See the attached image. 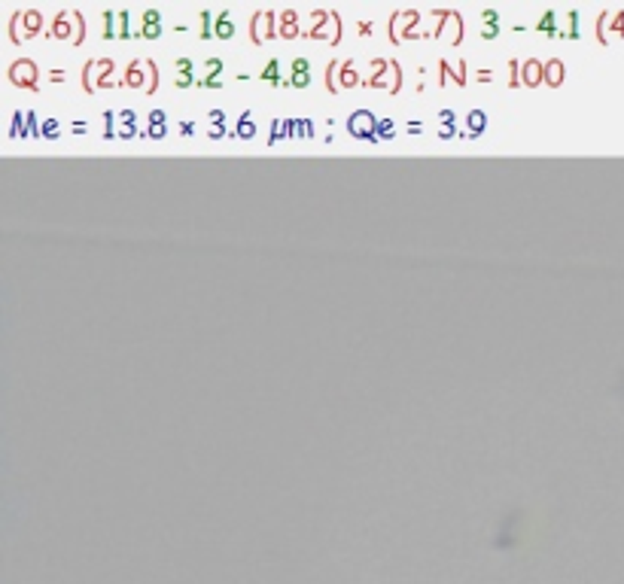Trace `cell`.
Returning a JSON list of instances; mask_svg holds the SVG:
<instances>
[{
    "label": "cell",
    "instance_id": "obj_4",
    "mask_svg": "<svg viewBox=\"0 0 624 584\" xmlns=\"http://www.w3.org/2000/svg\"><path fill=\"white\" fill-rule=\"evenodd\" d=\"M213 37H220V40H232L234 37V22H232V13H222L213 18Z\"/></svg>",
    "mask_w": 624,
    "mask_h": 584
},
{
    "label": "cell",
    "instance_id": "obj_14",
    "mask_svg": "<svg viewBox=\"0 0 624 584\" xmlns=\"http://www.w3.org/2000/svg\"><path fill=\"white\" fill-rule=\"evenodd\" d=\"M524 70H527V83H539L542 79V64H536V61H530Z\"/></svg>",
    "mask_w": 624,
    "mask_h": 584
},
{
    "label": "cell",
    "instance_id": "obj_3",
    "mask_svg": "<svg viewBox=\"0 0 624 584\" xmlns=\"http://www.w3.org/2000/svg\"><path fill=\"white\" fill-rule=\"evenodd\" d=\"M140 34L147 37V40L161 37V13H159V9H147V13H143V18H140Z\"/></svg>",
    "mask_w": 624,
    "mask_h": 584
},
{
    "label": "cell",
    "instance_id": "obj_13",
    "mask_svg": "<svg viewBox=\"0 0 624 584\" xmlns=\"http://www.w3.org/2000/svg\"><path fill=\"white\" fill-rule=\"evenodd\" d=\"M454 119H457V116H454L451 110H445V113H442V134H445V137H451V134H454Z\"/></svg>",
    "mask_w": 624,
    "mask_h": 584
},
{
    "label": "cell",
    "instance_id": "obj_19",
    "mask_svg": "<svg viewBox=\"0 0 624 584\" xmlns=\"http://www.w3.org/2000/svg\"><path fill=\"white\" fill-rule=\"evenodd\" d=\"M55 128H58V125H55V119H46V125H43V134H46V137H55Z\"/></svg>",
    "mask_w": 624,
    "mask_h": 584
},
{
    "label": "cell",
    "instance_id": "obj_7",
    "mask_svg": "<svg viewBox=\"0 0 624 584\" xmlns=\"http://www.w3.org/2000/svg\"><path fill=\"white\" fill-rule=\"evenodd\" d=\"M466 122H469V134H472V137L482 134V131L487 128V116H484L482 110H472V113L466 116Z\"/></svg>",
    "mask_w": 624,
    "mask_h": 584
},
{
    "label": "cell",
    "instance_id": "obj_6",
    "mask_svg": "<svg viewBox=\"0 0 624 584\" xmlns=\"http://www.w3.org/2000/svg\"><path fill=\"white\" fill-rule=\"evenodd\" d=\"M262 79H265V83H271V86H286V79L280 76V61L278 58H271L268 64H265Z\"/></svg>",
    "mask_w": 624,
    "mask_h": 584
},
{
    "label": "cell",
    "instance_id": "obj_16",
    "mask_svg": "<svg viewBox=\"0 0 624 584\" xmlns=\"http://www.w3.org/2000/svg\"><path fill=\"white\" fill-rule=\"evenodd\" d=\"M119 34H122V40L128 37V13H125V9L119 13Z\"/></svg>",
    "mask_w": 624,
    "mask_h": 584
},
{
    "label": "cell",
    "instance_id": "obj_18",
    "mask_svg": "<svg viewBox=\"0 0 624 584\" xmlns=\"http://www.w3.org/2000/svg\"><path fill=\"white\" fill-rule=\"evenodd\" d=\"M201 86H208V88H220V86H222V79H220V76H213V74H208V76L201 79Z\"/></svg>",
    "mask_w": 624,
    "mask_h": 584
},
{
    "label": "cell",
    "instance_id": "obj_2",
    "mask_svg": "<svg viewBox=\"0 0 624 584\" xmlns=\"http://www.w3.org/2000/svg\"><path fill=\"white\" fill-rule=\"evenodd\" d=\"M311 79H314L311 61H308V58H295L293 67H290V76H286V86H293V88H308Z\"/></svg>",
    "mask_w": 624,
    "mask_h": 584
},
{
    "label": "cell",
    "instance_id": "obj_9",
    "mask_svg": "<svg viewBox=\"0 0 624 584\" xmlns=\"http://www.w3.org/2000/svg\"><path fill=\"white\" fill-rule=\"evenodd\" d=\"M497 18H499V16L494 13V9H484V30H482V37H484V40H494V37L499 34Z\"/></svg>",
    "mask_w": 624,
    "mask_h": 584
},
{
    "label": "cell",
    "instance_id": "obj_11",
    "mask_svg": "<svg viewBox=\"0 0 624 584\" xmlns=\"http://www.w3.org/2000/svg\"><path fill=\"white\" fill-rule=\"evenodd\" d=\"M560 79H564V64H560V61H551V64H548V83L557 86Z\"/></svg>",
    "mask_w": 624,
    "mask_h": 584
},
{
    "label": "cell",
    "instance_id": "obj_15",
    "mask_svg": "<svg viewBox=\"0 0 624 584\" xmlns=\"http://www.w3.org/2000/svg\"><path fill=\"white\" fill-rule=\"evenodd\" d=\"M378 137H393V122H390V119H381V122H378Z\"/></svg>",
    "mask_w": 624,
    "mask_h": 584
},
{
    "label": "cell",
    "instance_id": "obj_12",
    "mask_svg": "<svg viewBox=\"0 0 624 584\" xmlns=\"http://www.w3.org/2000/svg\"><path fill=\"white\" fill-rule=\"evenodd\" d=\"M256 134V125L250 122V116H241L238 119V137H253Z\"/></svg>",
    "mask_w": 624,
    "mask_h": 584
},
{
    "label": "cell",
    "instance_id": "obj_8",
    "mask_svg": "<svg viewBox=\"0 0 624 584\" xmlns=\"http://www.w3.org/2000/svg\"><path fill=\"white\" fill-rule=\"evenodd\" d=\"M149 137H165V113H149Z\"/></svg>",
    "mask_w": 624,
    "mask_h": 584
},
{
    "label": "cell",
    "instance_id": "obj_5",
    "mask_svg": "<svg viewBox=\"0 0 624 584\" xmlns=\"http://www.w3.org/2000/svg\"><path fill=\"white\" fill-rule=\"evenodd\" d=\"M177 86H180V88L195 86V64H192L189 58H180V61H177Z\"/></svg>",
    "mask_w": 624,
    "mask_h": 584
},
{
    "label": "cell",
    "instance_id": "obj_1",
    "mask_svg": "<svg viewBox=\"0 0 624 584\" xmlns=\"http://www.w3.org/2000/svg\"><path fill=\"white\" fill-rule=\"evenodd\" d=\"M347 128H351V134L353 137H360V140H378V122H375V116L369 110H356L353 116H351V122H347Z\"/></svg>",
    "mask_w": 624,
    "mask_h": 584
},
{
    "label": "cell",
    "instance_id": "obj_17",
    "mask_svg": "<svg viewBox=\"0 0 624 584\" xmlns=\"http://www.w3.org/2000/svg\"><path fill=\"white\" fill-rule=\"evenodd\" d=\"M208 70H210L213 76H220V74H222V61H220V58H208Z\"/></svg>",
    "mask_w": 624,
    "mask_h": 584
},
{
    "label": "cell",
    "instance_id": "obj_10",
    "mask_svg": "<svg viewBox=\"0 0 624 584\" xmlns=\"http://www.w3.org/2000/svg\"><path fill=\"white\" fill-rule=\"evenodd\" d=\"M555 22H557V16H555V13H545V16H542V22H539L536 28H539L545 37H557L560 30H557V25H555Z\"/></svg>",
    "mask_w": 624,
    "mask_h": 584
}]
</instances>
